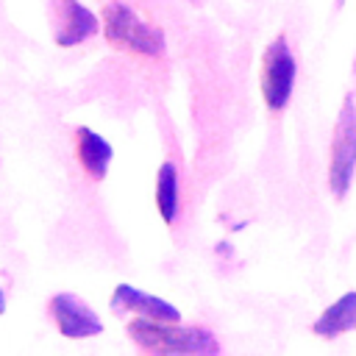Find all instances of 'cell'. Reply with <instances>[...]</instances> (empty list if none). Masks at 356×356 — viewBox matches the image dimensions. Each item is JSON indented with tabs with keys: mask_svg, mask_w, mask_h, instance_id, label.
<instances>
[{
	"mask_svg": "<svg viewBox=\"0 0 356 356\" xmlns=\"http://www.w3.org/2000/svg\"><path fill=\"white\" fill-rule=\"evenodd\" d=\"M75 159L92 181H103L114 161V147L95 128L78 125L75 128Z\"/></svg>",
	"mask_w": 356,
	"mask_h": 356,
	"instance_id": "8",
	"label": "cell"
},
{
	"mask_svg": "<svg viewBox=\"0 0 356 356\" xmlns=\"http://www.w3.org/2000/svg\"><path fill=\"white\" fill-rule=\"evenodd\" d=\"M50 19L58 47H75L100 31L95 11L81 0H50Z\"/></svg>",
	"mask_w": 356,
	"mask_h": 356,
	"instance_id": "5",
	"label": "cell"
},
{
	"mask_svg": "<svg viewBox=\"0 0 356 356\" xmlns=\"http://www.w3.org/2000/svg\"><path fill=\"white\" fill-rule=\"evenodd\" d=\"M353 328H356V292H345L342 298H337L312 325V331L323 339H334Z\"/></svg>",
	"mask_w": 356,
	"mask_h": 356,
	"instance_id": "9",
	"label": "cell"
},
{
	"mask_svg": "<svg viewBox=\"0 0 356 356\" xmlns=\"http://www.w3.org/2000/svg\"><path fill=\"white\" fill-rule=\"evenodd\" d=\"M103 33L108 44L142 58H161L167 36L147 14L128 0H103Z\"/></svg>",
	"mask_w": 356,
	"mask_h": 356,
	"instance_id": "1",
	"label": "cell"
},
{
	"mask_svg": "<svg viewBox=\"0 0 356 356\" xmlns=\"http://www.w3.org/2000/svg\"><path fill=\"white\" fill-rule=\"evenodd\" d=\"M3 312H6V289L0 286V314H3Z\"/></svg>",
	"mask_w": 356,
	"mask_h": 356,
	"instance_id": "11",
	"label": "cell"
},
{
	"mask_svg": "<svg viewBox=\"0 0 356 356\" xmlns=\"http://www.w3.org/2000/svg\"><path fill=\"white\" fill-rule=\"evenodd\" d=\"M50 317L56 320V328L67 339H86L103 334V320L92 306H86L72 292H58L50 298Z\"/></svg>",
	"mask_w": 356,
	"mask_h": 356,
	"instance_id": "6",
	"label": "cell"
},
{
	"mask_svg": "<svg viewBox=\"0 0 356 356\" xmlns=\"http://www.w3.org/2000/svg\"><path fill=\"white\" fill-rule=\"evenodd\" d=\"M156 209L167 225L178 220L181 211V178H178V164L164 161L156 172Z\"/></svg>",
	"mask_w": 356,
	"mask_h": 356,
	"instance_id": "10",
	"label": "cell"
},
{
	"mask_svg": "<svg viewBox=\"0 0 356 356\" xmlns=\"http://www.w3.org/2000/svg\"><path fill=\"white\" fill-rule=\"evenodd\" d=\"M108 306L114 312H131L136 317H153V320H167V323H181V312L178 306H172L170 300L164 298H156L139 286H131V284H117L111 298H108Z\"/></svg>",
	"mask_w": 356,
	"mask_h": 356,
	"instance_id": "7",
	"label": "cell"
},
{
	"mask_svg": "<svg viewBox=\"0 0 356 356\" xmlns=\"http://www.w3.org/2000/svg\"><path fill=\"white\" fill-rule=\"evenodd\" d=\"M295 75H298V61L286 44V36L278 33L261 58V97L270 111H281L295 89Z\"/></svg>",
	"mask_w": 356,
	"mask_h": 356,
	"instance_id": "4",
	"label": "cell"
},
{
	"mask_svg": "<svg viewBox=\"0 0 356 356\" xmlns=\"http://www.w3.org/2000/svg\"><path fill=\"white\" fill-rule=\"evenodd\" d=\"M128 337L156 353H217L220 345L209 328L200 325H181L153 317H134L128 323Z\"/></svg>",
	"mask_w": 356,
	"mask_h": 356,
	"instance_id": "2",
	"label": "cell"
},
{
	"mask_svg": "<svg viewBox=\"0 0 356 356\" xmlns=\"http://www.w3.org/2000/svg\"><path fill=\"white\" fill-rule=\"evenodd\" d=\"M353 172H356V103L348 95L337 117L334 142H331V167H328V186L337 200L348 195Z\"/></svg>",
	"mask_w": 356,
	"mask_h": 356,
	"instance_id": "3",
	"label": "cell"
}]
</instances>
